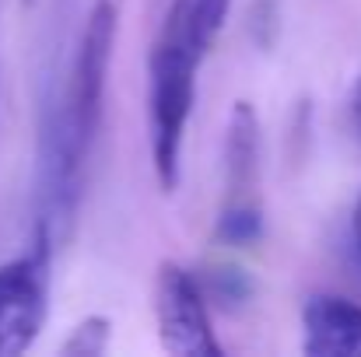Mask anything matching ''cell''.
<instances>
[{
	"label": "cell",
	"instance_id": "9",
	"mask_svg": "<svg viewBox=\"0 0 361 357\" xmlns=\"http://www.w3.org/2000/svg\"><path fill=\"white\" fill-rule=\"evenodd\" d=\"M351 126H355V133H358V140H361V77H358V84H355V92H351Z\"/></svg>",
	"mask_w": 361,
	"mask_h": 357
},
{
	"label": "cell",
	"instance_id": "3",
	"mask_svg": "<svg viewBox=\"0 0 361 357\" xmlns=\"http://www.w3.org/2000/svg\"><path fill=\"white\" fill-rule=\"evenodd\" d=\"M53 242L32 238V249L0 266V357L25 354L49 312V263Z\"/></svg>",
	"mask_w": 361,
	"mask_h": 357
},
{
	"label": "cell",
	"instance_id": "4",
	"mask_svg": "<svg viewBox=\"0 0 361 357\" xmlns=\"http://www.w3.org/2000/svg\"><path fill=\"white\" fill-rule=\"evenodd\" d=\"M154 315H158V337L161 347L176 357H221V344L211 330L207 298L200 280L165 259L154 277Z\"/></svg>",
	"mask_w": 361,
	"mask_h": 357
},
{
	"label": "cell",
	"instance_id": "6",
	"mask_svg": "<svg viewBox=\"0 0 361 357\" xmlns=\"http://www.w3.org/2000/svg\"><path fill=\"white\" fill-rule=\"evenodd\" d=\"M228 11H232V0H172L161 25L183 32L193 46L211 53L218 32L225 28Z\"/></svg>",
	"mask_w": 361,
	"mask_h": 357
},
{
	"label": "cell",
	"instance_id": "8",
	"mask_svg": "<svg viewBox=\"0 0 361 357\" xmlns=\"http://www.w3.org/2000/svg\"><path fill=\"white\" fill-rule=\"evenodd\" d=\"M249 32H252V39L263 49L274 46V39H277V0H256L252 4V11H249Z\"/></svg>",
	"mask_w": 361,
	"mask_h": 357
},
{
	"label": "cell",
	"instance_id": "1",
	"mask_svg": "<svg viewBox=\"0 0 361 357\" xmlns=\"http://www.w3.org/2000/svg\"><path fill=\"white\" fill-rule=\"evenodd\" d=\"M204 53L193 49L176 32L161 28L147 53V144L158 186L172 193L179 186L183 168V140L186 123L197 102V74L204 67Z\"/></svg>",
	"mask_w": 361,
	"mask_h": 357
},
{
	"label": "cell",
	"instance_id": "10",
	"mask_svg": "<svg viewBox=\"0 0 361 357\" xmlns=\"http://www.w3.org/2000/svg\"><path fill=\"white\" fill-rule=\"evenodd\" d=\"M351 235H355V245H358V256H361V196L355 203V214H351Z\"/></svg>",
	"mask_w": 361,
	"mask_h": 357
},
{
	"label": "cell",
	"instance_id": "7",
	"mask_svg": "<svg viewBox=\"0 0 361 357\" xmlns=\"http://www.w3.org/2000/svg\"><path fill=\"white\" fill-rule=\"evenodd\" d=\"M109 340H113V319L85 315L60 344V357H102L109 351Z\"/></svg>",
	"mask_w": 361,
	"mask_h": 357
},
{
	"label": "cell",
	"instance_id": "5",
	"mask_svg": "<svg viewBox=\"0 0 361 357\" xmlns=\"http://www.w3.org/2000/svg\"><path fill=\"white\" fill-rule=\"evenodd\" d=\"M302 354L361 357V305L344 294H312L302 308Z\"/></svg>",
	"mask_w": 361,
	"mask_h": 357
},
{
	"label": "cell",
	"instance_id": "2",
	"mask_svg": "<svg viewBox=\"0 0 361 357\" xmlns=\"http://www.w3.org/2000/svg\"><path fill=\"white\" fill-rule=\"evenodd\" d=\"M259 116L252 102H235L225 126V182L214 221L218 245L249 249L263 238V161Z\"/></svg>",
	"mask_w": 361,
	"mask_h": 357
}]
</instances>
